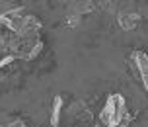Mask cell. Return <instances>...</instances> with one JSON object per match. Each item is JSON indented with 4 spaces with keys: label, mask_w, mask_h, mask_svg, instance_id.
<instances>
[{
    "label": "cell",
    "mask_w": 148,
    "mask_h": 127,
    "mask_svg": "<svg viewBox=\"0 0 148 127\" xmlns=\"http://www.w3.org/2000/svg\"><path fill=\"white\" fill-rule=\"evenodd\" d=\"M99 121L105 127H127L133 121V115L127 108V100L123 98V94L107 96L103 108L99 112Z\"/></svg>",
    "instance_id": "cell-1"
},
{
    "label": "cell",
    "mask_w": 148,
    "mask_h": 127,
    "mask_svg": "<svg viewBox=\"0 0 148 127\" xmlns=\"http://www.w3.org/2000/svg\"><path fill=\"white\" fill-rule=\"evenodd\" d=\"M62 112H64V100L60 96L55 98L51 108V127H59L60 125V117H62Z\"/></svg>",
    "instance_id": "cell-5"
},
{
    "label": "cell",
    "mask_w": 148,
    "mask_h": 127,
    "mask_svg": "<svg viewBox=\"0 0 148 127\" xmlns=\"http://www.w3.org/2000/svg\"><path fill=\"white\" fill-rule=\"evenodd\" d=\"M0 127H27V125H25L23 119H10V121H6L4 125H0Z\"/></svg>",
    "instance_id": "cell-6"
},
{
    "label": "cell",
    "mask_w": 148,
    "mask_h": 127,
    "mask_svg": "<svg viewBox=\"0 0 148 127\" xmlns=\"http://www.w3.org/2000/svg\"><path fill=\"white\" fill-rule=\"evenodd\" d=\"M140 14H136L133 10H129V12H123V14H119V26L123 28V30L131 31L134 28H138V23H140Z\"/></svg>",
    "instance_id": "cell-4"
},
{
    "label": "cell",
    "mask_w": 148,
    "mask_h": 127,
    "mask_svg": "<svg viewBox=\"0 0 148 127\" xmlns=\"http://www.w3.org/2000/svg\"><path fill=\"white\" fill-rule=\"evenodd\" d=\"M62 117H64L68 127H82L84 123H88V121L92 119V112L88 110V106L84 104L82 100H76V102H72L68 108L64 106Z\"/></svg>",
    "instance_id": "cell-2"
},
{
    "label": "cell",
    "mask_w": 148,
    "mask_h": 127,
    "mask_svg": "<svg viewBox=\"0 0 148 127\" xmlns=\"http://www.w3.org/2000/svg\"><path fill=\"white\" fill-rule=\"evenodd\" d=\"M129 63L133 67V72L138 76L144 90L148 92V51H134L129 57Z\"/></svg>",
    "instance_id": "cell-3"
}]
</instances>
